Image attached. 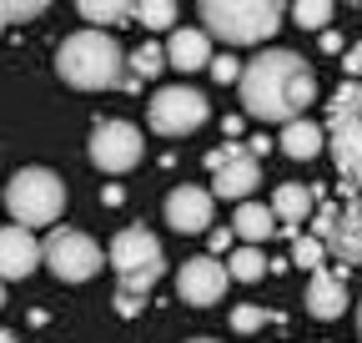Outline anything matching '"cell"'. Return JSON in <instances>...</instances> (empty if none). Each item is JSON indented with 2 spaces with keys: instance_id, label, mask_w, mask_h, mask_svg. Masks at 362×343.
I'll return each mask as SVG.
<instances>
[{
  "instance_id": "1",
  "label": "cell",
  "mask_w": 362,
  "mask_h": 343,
  "mask_svg": "<svg viewBox=\"0 0 362 343\" xmlns=\"http://www.w3.org/2000/svg\"><path fill=\"white\" fill-rule=\"evenodd\" d=\"M242 106L247 116L257 121H277V126H292L307 116V106L317 101V71L307 56L297 51H282V46H272L262 56H252L242 66Z\"/></svg>"
},
{
  "instance_id": "2",
  "label": "cell",
  "mask_w": 362,
  "mask_h": 343,
  "mask_svg": "<svg viewBox=\"0 0 362 343\" xmlns=\"http://www.w3.org/2000/svg\"><path fill=\"white\" fill-rule=\"evenodd\" d=\"M56 71H61L66 86H76V91H106V86H126V81H131L126 51L116 46L111 30H96V26L61 40Z\"/></svg>"
},
{
  "instance_id": "3",
  "label": "cell",
  "mask_w": 362,
  "mask_h": 343,
  "mask_svg": "<svg viewBox=\"0 0 362 343\" xmlns=\"http://www.w3.org/2000/svg\"><path fill=\"white\" fill-rule=\"evenodd\" d=\"M202 30L226 46H262L277 35L282 6L277 0H202Z\"/></svg>"
},
{
  "instance_id": "4",
  "label": "cell",
  "mask_w": 362,
  "mask_h": 343,
  "mask_svg": "<svg viewBox=\"0 0 362 343\" xmlns=\"http://www.w3.org/2000/svg\"><path fill=\"white\" fill-rule=\"evenodd\" d=\"M111 268L121 278V298H141L166 273V252L151 237V227H121L111 237Z\"/></svg>"
},
{
  "instance_id": "5",
  "label": "cell",
  "mask_w": 362,
  "mask_h": 343,
  "mask_svg": "<svg viewBox=\"0 0 362 343\" xmlns=\"http://www.w3.org/2000/svg\"><path fill=\"white\" fill-rule=\"evenodd\" d=\"M6 207H11L16 227H45V223H56L61 207H66V182L51 167H21L11 177V187H6Z\"/></svg>"
},
{
  "instance_id": "6",
  "label": "cell",
  "mask_w": 362,
  "mask_h": 343,
  "mask_svg": "<svg viewBox=\"0 0 362 343\" xmlns=\"http://www.w3.org/2000/svg\"><path fill=\"white\" fill-rule=\"evenodd\" d=\"M146 116H151L156 137H187L211 116V106H206V96L197 86H161V91L146 101Z\"/></svg>"
},
{
  "instance_id": "7",
  "label": "cell",
  "mask_w": 362,
  "mask_h": 343,
  "mask_svg": "<svg viewBox=\"0 0 362 343\" xmlns=\"http://www.w3.org/2000/svg\"><path fill=\"white\" fill-rule=\"evenodd\" d=\"M40 252H45V263H51V273L61 283H86V278H96L101 263H106V252L86 232H71V227H56L51 237L40 242Z\"/></svg>"
},
{
  "instance_id": "8",
  "label": "cell",
  "mask_w": 362,
  "mask_h": 343,
  "mask_svg": "<svg viewBox=\"0 0 362 343\" xmlns=\"http://www.w3.org/2000/svg\"><path fill=\"white\" fill-rule=\"evenodd\" d=\"M146 142L141 132H136L131 121L111 116V121H96V132H90V162H96L106 177H121V172H131L136 162H141Z\"/></svg>"
},
{
  "instance_id": "9",
  "label": "cell",
  "mask_w": 362,
  "mask_h": 343,
  "mask_svg": "<svg viewBox=\"0 0 362 343\" xmlns=\"http://www.w3.org/2000/svg\"><path fill=\"white\" fill-rule=\"evenodd\" d=\"M312 237L327 242V252L347 268H362V207H317Z\"/></svg>"
},
{
  "instance_id": "10",
  "label": "cell",
  "mask_w": 362,
  "mask_h": 343,
  "mask_svg": "<svg viewBox=\"0 0 362 343\" xmlns=\"http://www.w3.org/2000/svg\"><path fill=\"white\" fill-rule=\"evenodd\" d=\"M226 283H232V273H226V263H216V257H187L176 273V298L192 308H211L221 303Z\"/></svg>"
},
{
  "instance_id": "11",
  "label": "cell",
  "mask_w": 362,
  "mask_h": 343,
  "mask_svg": "<svg viewBox=\"0 0 362 343\" xmlns=\"http://www.w3.org/2000/svg\"><path fill=\"white\" fill-rule=\"evenodd\" d=\"M257 182H262V162H257L247 147L226 142V162L211 172V197H226V202L242 207V202L257 192Z\"/></svg>"
},
{
  "instance_id": "12",
  "label": "cell",
  "mask_w": 362,
  "mask_h": 343,
  "mask_svg": "<svg viewBox=\"0 0 362 343\" xmlns=\"http://www.w3.org/2000/svg\"><path fill=\"white\" fill-rule=\"evenodd\" d=\"M35 263H45L40 242L30 237V227H0V283H16V278H30Z\"/></svg>"
},
{
  "instance_id": "13",
  "label": "cell",
  "mask_w": 362,
  "mask_h": 343,
  "mask_svg": "<svg viewBox=\"0 0 362 343\" xmlns=\"http://www.w3.org/2000/svg\"><path fill=\"white\" fill-rule=\"evenodd\" d=\"M327 152H332V167L347 192L362 197V121H342L327 132Z\"/></svg>"
},
{
  "instance_id": "14",
  "label": "cell",
  "mask_w": 362,
  "mask_h": 343,
  "mask_svg": "<svg viewBox=\"0 0 362 343\" xmlns=\"http://www.w3.org/2000/svg\"><path fill=\"white\" fill-rule=\"evenodd\" d=\"M211 207H216L211 187H176L166 197V223L176 232H206L211 227Z\"/></svg>"
},
{
  "instance_id": "15",
  "label": "cell",
  "mask_w": 362,
  "mask_h": 343,
  "mask_svg": "<svg viewBox=\"0 0 362 343\" xmlns=\"http://www.w3.org/2000/svg\"><path fill=\"white\" fill-rule=\"evenodd\" d=\"M307 313L322 318V323H332V318L347 313V283H342V273L317 268V273L307 278Z\"/></svg>"
},
{
  "instance_id": "16",
  "label": "cell",
  "mask_w": 362,
  "mask_h": 343,
  "mask_svg": "<svg viewBox=\"0 0 362 343\" xmlns=\"http://www.w3.org/2000/svg\"><path fill=\"white\" fill-rule=\"evenodd\" d=\"M166 66H176V71H202V66H211V35L197 30V26H176L171 40H166Z\"/></svg>"
},
{
  "instance_id": "17",
  "label": "cell",
  "mask_w": 362,
  "mask_h": 343,
  "mask_svg": "<svg viewBox=\"0 0 362 343\" xmlns=\"http://www.w3.org/2000/svg\"><path fill=\"white\" fill-rule=\"evenodd\" d=\"M312 202H317V197H312V187H302V182H282L277 192H272V202H267V207H272V218H277L287 232H297V223L312 212Z\"/></svg>"
},
{
  "instance_id": "18",
  "label": "cell",
  "mask_w": 362,
  "mask_h": 343,
  "mask_svg": "<svg viewBox=\"0 0 362 343\" xmlns=\"http://www.w3.org/2000/svg\"><path fill=\"white\" fill-rule=\"evenodd\" d=\"M322 147H327V132H322V126H317L312 116H302V121L282 126V152H287L292 162H312Z\"/></svg>"
},
{
  "instance_id": "19",
  "label": "cell",
  "mask_w": 362,
  "mask_h": 343,
  "mask_svg": "<svg viewBox=\"0 0 362 343\" xmlns=\"http://www.w3.org/2000/svg\"><path fill=\"white\" fill-rule=\"evenodd\" d=\"M232 232L247 237V242H262V237L277 232V218H272L267 202H242V207L232 212Z\"/></svg>"
},
{
  "instance_id": "20",
  "label": "cell",
  "mask_w": 362,
  "mask_h": 343,
  "mask_svg": "<svg viewBox=\"0 0 362 343\" xmlns=\"http://www.w3.org/2000/svg\"><path fill=\"white\" fill-rule=\"evenodd\" d=\"M327 121H332V126L362 121V86H357V81H342V86H337V96L327 101Z\"/></svg>"
},
{
  "instance_id": "21",
  "label": "cell",
  "mask_w": 362,
  "mask_h": 343,
  "mask_svg": "<svg viewBox=\"0 0 362 343\" xmlns=\"http://www.w3.org/2000/svg\"><path fill=\"white\" fill-rule=\"evenodd\" d=\"M131 21H141L146 30H176V6L171 0H141V6H131Z\"/></svg>"
},
{
  "instance_id": "22",
  "label": "cell",
  "mask_w": 362,
  "mask_h": 343,
  "mask_svg": "<svg viewBox=\"0 0 362 343\" xmlns=\"http://www.w3.org/2000/svg\"><path fill=\"white\" fill-rule=\"evenodd\" d=\"M226 273H232L237 283H262V278L272 273V263H267L257 247H237V252H232V268H226Z\"/></svg>"
},
{
  "instance_id": "23",
  "label": "cell",
  "mask_w": 362,
  "mask_h": 343,
  "mask_svg": "<svg viewBox=\"0 0 362 343\" xmlns=\"http://www.w3.org/2000/svg\"><path fill=\"white\" fill-rule=\"evenodd\" d=\"M81 16H86V21H96V30H101V26H121V21H131V6H121V0H81Z\"/></svg>"
},
{
  "instance_id": "24",
  "label": "cell",
  "mask_w": 362,
  "mask_h": 343,
  "mask_svg": "<svg viewBox=\"0 0 362 343\" xmlns=\"http://www.w3.org/2000/svg\"><path fill=\"white\" fill-rule=\"evenodd\" d=\"M292 21H297L302 30H322V26L332 21V6H327V0H297V6H292Z\"/></svg>"
},
{
  "instance_id": "25",
  "label": "cell",
  "mask_w": 362,
  "mask_h": 343,
  "mask_svg": "<svg viewBox=\"0 0 362 343\" xmlns=\"http://www.w3.org/2000/svg\"><path fill=\"white\" fill-rule=\"evenodd\" d=\"M161 66H166V46H151V40H146V46L131 56V81H146V76H156Z\"/></svg>"
},
{
  "instance_id": "26",
  "label": "cell",
  "mask_w": 362,
  "mask_h": 343,
  "mask_svg": "<svg viewBox=\"0 0 362 343\" xmlns=\"http://www.w3.org/2000/svg\"><path fill=\"white\" fill-rule=\"evenodd\" d=\"M322 257H327V242H317V237H297V242H292V263L307 268V273L322 268Z\"/></svg>"
},
{
  "instance_id": "27",
  "label": "cell",
  "mask_w": 362,
  "mask_h": 343,
  "mask_svg": "<svg viewBox=\"0 0 362 343\" xmlns=\"http://www.w3.org/2000/svg\"><path fill=\"white\" fill-rule=\"evenodd\" d=\"M267 323V308H257V303H242V308H232V328L237 333H257Z\"/></svg>"
},
{
  "instance_id": "28",
  "label": "cell",
  "mask_w": 362,
  "mask_h": 343,
  "mask_svg": "<svg viewBox=\"0 0 362 343\" xmlns=\"http://www.w3.org/2000/svg\"><path fill=\"white\" fill-rule=\"evenodd\" d=\"M35 16H45V6H40V0H21V6H0V30H6V21H35Z\"/></svg>"
},
{
  "instance_id": "29",
  "label": "cell",
  "mask_w": 362,
  "mask_h": 343,
  "mask_svg": "<svg viewBox=\"0 0 362 343\" xmlns=\"http://www.w3.org/2000/svg\"><path fill=\"white\" fill-rule=\"evenodd\" d=\"M221 86H232V81H242V61H232V56H211V66H206Z\"/></svg>"
},
{
  "instance_id": "30",
  "label": "cell",
  "mask_w": 362,
  "mask_h": 343,
  "mask_svg": "<svg viewBox=\"0 0 362 343\" xmlns=\"http://www.w3.org/2000/svg\"><path fill=\"white\" fill-rule=\"evenodd\" d=\"M342 66H347V76H362V40L347 51V61H342Z\"/></svg>"
},
{
  "instance_id": "31",
  "label": "cell",
  "mask_w": 362,
  "mask_h": 343,
  "mask_svg": "<svg viewBox=\"0 0 362 343\" xmlns=\"http://www.w3.org/2000/svg\"><path fill=\"white\" fill-rule=\"evenodd\" d=\"M121 197H126V192H121V187H116V182H111V187H106V192H101V202H106V207H116V202H121Z\"/></svg>"
},
{
  "instance_id": "32",
  "label": "cell",
  "mask_w": 362,
  "mask_h": 343,
  "mask_svg": "<svg viewBox=\"0 0 362 343\" xmlns=\"http://www.w3.org/2000/svg\"><path fill=\"white\" fill-rule=\"evenodd\" d=\"M0 343H16V333H6V328H0Z\"/></svg>"
},
{
  "instance_id": "33",
  "label": "cell",
  "mask_w": 362,
  "mask_h": 343,
  "mask_svg": "<svg viewBox=\"0 0 362 343\" xmlns=\"http://www.w3.org/2000/svg\"><path fill=\"white\" fill-rule=\"evenodd\" d=\"M187 343H216V338H187Z\"/></svg>"
},
{
  "instance_id": "34",
  "label": "cell",
  "mask_w": 362,
  "mask_h": 343,
  "mask_svg": "<svg viewBox=\"0 0 362 343\" xmlns=\"http://www.w3.org/2000/svg\"><path fill=\"white\" fill-rule=\"evenodd\" d=\"M357 333H362V303H357Z\"/></svg>"
},
{
  "instance_id": "35",
  "label": "cell",
  "mask_w": 362,
  "mask_h": 343,
  "mask_svg": "<svg viewBox=\"0 0 362 343\" xmlns=\"http://www.w3.org/2000/svg\"><path fill=\"white\" fill-rule=\"evenodd\" d=\"M0 303H6V288H0Z\"/></svg>"
}]
</instances>
